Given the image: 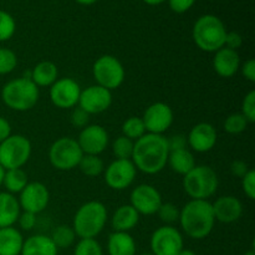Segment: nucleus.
Masks as SVG:
<instances>
[{
	"label": "nucleus",
	"instance_id": "nucleus-3",
	"mask_svg": "<svg viewBox=\"0 0 255 255\" xmlns=\"http://www.w3.org/2000/svg\"><path fill=\"white\" fill-rule=\"evenodd\" d=\"M109 219L106 206L99 201H89L76 211L72 229L80 239H96Z\"/></svg>",
	"mask_w": 255,
	"mask_h": 255
},
{
	"label": "nucleus",
	"instance_id": "nucleus-22",
	"mask_svg": "<svg viewBox=\"0 0 255 255\" xmlns=\"http://www.w3.org/2000/svg\"><path fill=\"white\" fill-rule=\"evenodd\" d=\"M59 249L51 238L44 234H35L24 239L20 255H57Z\"/></svg>",
	"mask_w": 255,
	"mask_h": 255
},
{
	"label": "nucleus",
	"instance_id": "nucleus-4",
	"mask_svg": "<svg viewBox=\"0 0 255 255\" xmlns=\"http://www.w3.org/2000/svg\"><path fill=\"white\" fill-rule=\"evenodd\" d=\"M39 97L40 89L29 77L11 80L1 89L2 102L12 111L25 112L34 109Z\"/></svg>",
	"mask_w": 255,
	"mask_h": 255
},
{
	"label": "nucleus",
	"instance_id": "nucleus-28",
	"mask_svg": "<svg viewBox=\"0 0 255 255\" xmlns=\"http://www.w3.org/2000/svg\"><path fill=\"white\" fill-rule=\"evenodd\" d=\"M29 183L26 172L22 168L6 169L2 179V186L5 187L7 193L19 194Z\"/></svg>",
	"mask_w": 255,
	"mask_h": 255
},
{
	"label": "nucleus",
	"instance_id": "nucleus-8",
	"mask_svg": "<svg viewBox=\"0 0 255 255\" xmlns=\"http://www.w3.org/2000/svg\"><path fill=\"white\" fill-rule=\"evenodd\" d=\"M82 153L79 143L72 137H60L50 146L49 161L57 171H71L79 166Z\"/></svg>",
	"mask_w": 255,
	"mask_h": 255
},
{
	"label": "nucleus",
	"instance_id": "nucleus-26",
	"mask_svg": "<svg viewBox=\"0 0 255 255\" xmlns=\"http://www.w3.org/2000/svg\"><path fill=\"white\" fill-rule=\"evenodd\" d=\"M24 237L14 227L0 228V255H20Z\"/></svg>",
	"mask_w": 255,
	"mask_h": 255
},
{
	"label": "nucleus",
	"instance_id": "nucleus-34",
	"mask_svg": "<svg viewBox=\"0 0 255 255\" xmlns=\"http://www.w3.org/2000/svg\"><path fill=\"white\" fill-rule=\"evenodd\" d=\"M74 255H104V249L96 239H80L75 246Z\"/></svg>",
	"mask_w": 255,
	"mask_h": 255
},
{
	"label": "nucleus",
	"instance_id": "nucleus-46",
	"mask_svg": "<svg viewBox=\"0 0 255 255\" xmlns=\"http://www.w3.org/2000/svg\"><path fill=\"white\" fill-rule=\"evenodd\" d=\"M242 75L246 77V80H248L249 82H255V60L249 59L244 62L243 65H241Z\"/></svg>",
	"mask_w": 255,
	"mask_h": 255
},
{
	"label": "nucleus",
	"instance_id": "nucleus-25",
	"mask_svg": "<svg viewBox=\"0 0 255 255\" xmlns=\"http://www.w3.org/2000/svg\"><path fill=\"white\" fill-rule=\"evenodd\" d=\"M29 79L37 87H50L59 79V70L52 61H41L32 67Z\"/></svg>",
	"mask_w": 255,
	"mask_h": 255
},
{
	"label": "nucleus",
	"instance_id": "nucleus-40",
	"mask_svg": "<svg viewBox=\"0 0 255 255\" xmlns=\"http://www.w3.org/2000/svg\"><path fill=\"white\" fill-rule=\"evenodd\" d=\"M242 188L249 199H255V171L249 169L248 173L242 178Z\"/></svg>",
	"mask_w": 255,
	"mask_h": 255
},
{
	"label": "nucleus",
	"instance_id": "nucleus-27",
	"mask_svg": "<svg viewBox=\"0 0 255 255\" xmlns=\"http://www.w3.org/2000/svg\"><path fill=\"white\" fill-rule=\"evenodd\" d=\"M167 164L171 167L172 171L181 174V176H186L188 172H191L197 166L194 154L188 148L169 151Z\"/></svg>",
	"mask_w": 255,
	"mask_h": 255
},
{
	"label": "nucleus",
	"instance_id": "nucleus-47",
	"mask_svg": "<svg viewBox=\"0 0 255 255\" xmlns=\"http://www.w3.org/2000/svg\"><path fill=\"white\" fill-rule=\"evenodd\" d=\"M10 134H11V126H10L9 121L2 116H0V143L4 139H6Z\"/></svg>",
	"mask_w": 255,
	"mask_h": 255
},
{
	"label": "nucleus",
	"instance_id": "nucleus-11",
	"mask_svg": "<svg viewBox=\"0 0 255 255\" xmlns=\"http://www.w3.org/2000/svg\"><path fill=\"white\" fill-rule=\"evenodd\" d=\"M136 174L137 169L131 159H115L104 171L105 182L114 191H125L131 187Z\"/></svg>",
	"mask_w": 255,
	"mask_h": 255
},
{
	"label": "nucleus",
	"instance_id": "nucleus-30",
	"mask_svg": "<svg viewBox=\"0 0 255 255\" xmlns=\"http://www.w3.org/2000/svg\"><path fill=\"white\" fill-rule=\"evenodd\" d=\"M77 167L85 176L91 177V178L99 177L105 171V163L102 158L94 154H84Z\"/></svg>",
	"mask_w": 255,
	"mask_h": 255
},
{
	"label": "nucleus",
	"instance_id": "nucleus-15",
	"mask_svg": "<svg viewBox=\"0 0 255 255\" xmlns=\"http://www.w3.org/2000/svg\"><path fill=\"white\" fill-rule=\"evenodd\" d=\"M173 120V110L164 102H154L149 105L142 116L147 133L154 134H163L172 126Z\"/></svg>",
	"mask_w": 255,
	"mask_h": 255
},
{
	"label": "nucleus",
	"instance_id": "nucleus-38",
	"mask_svg": "<svg viewBox=\"0 0 255 255\" xmlns=\"http://www.w3.org/2000/svg\"><path fill=\"white\" fill-rule=\"evenodd\" d=\"M242 115L248 120L249 124L255 122V91L252 90L244 96L242 102Z\"/></svg>",
	"mask_w": 255,
	"mask_h": 255
},
{
	"label": "nucleus",
	"instance_id": "nucleus-16",
	"mask_svg": "<svg viewBox=\"0 0 255 255\" xmlns=\"http://www.w3.org/2000/svg\"><path fill=\"white\" fill-rule=\"evenodd\" d=\"M84 154L100 156L109 147L110 136L101 125H87L76 138Z\"/></svg>",
	"mask_w": 255,
	"mask_h": 255
},
{
	"label": "nucleus",
	"instance_id": "nucleus-10",
	"mask_svg": "<svg viewBox=\"0 0 255 255\" xmlns=\"http://www.w3.org/2000/svg\"><path fill=\"white\" fill-rule=\"evenodd\" d=\"M149 247L154 255H178L184 248L183 236L174 227L162 226L152 233Z\"/></svg>",
	"mask_w": 255,
	"mask_h": 255
},
{
	"label": "nucleus",
	"instance_id": "nucleus-2",
	"mask_svg": "<svg viewBox=\"0 0 255 255\" xmlns=\"http://www.w3.org/2000/svg\"><path fill=\"white\" fill-rule=\"evenodd\" d=\"M179 224L187 237L192 239L207 238L213 232L214 218L212 203L201 199H191L179 213Z\"/></svg>",
	"mask_w": 255,
	"mask_h": 255
},
{
	"label": "nucleus",
	"instance_id": "nucleus-42",
	"mask_svg": "<svg viewBox=\"0 0 255 255\" xmlns=\"http://www.w3.org/2000/svg\"><path fill=\"white\" fill-rule=\"evenodd\" d=\"M168 2L172 11L177 12V14H183L193 6L196 0H168Z\"/></svg>",
	"mask_w": 255,
	"mask_h": 255
},
{
	"label": "nucleus",
	"instance_id": "nucleus-32",
	"mask_svg": "<svg viewBox=\"0 0 255 255\" xmlns=\"http://www.w3.org/2000/svg\"><path fill=\"white\" fill-rule=\"evenodd\" d=\"M134 142L125 136L117 137L112 143V152L116 159H131L133 154Z\"/></svg>",
	"mask_w": 255,
	"mask_h": 255
},
{
	"label": "nucleus",
	"instance_id": "nucleus-13",
	"mask_svg": "<svg viewBox=\"0 0 255 255\" xmlns=\"http://www.w3.org/2000/svg\"><path fill=\"white\" fill-rule=\"evenodd\" d=\"M17 201L22 212H29L37 216L49 206L50 192L41 182H30L19 193Z\"/></svg>",
	"mask_w": 255,
	"mask_h": 255
},
{
	"label": "nucleus",
	"instance_id": "nucleus-29",
	"mask_svg": "<svg viewBox=\"0 0 255 255\" xmlns=\"http://www.w3.org/2000/svg\"><path fill=\"white\" fill-rule=\"evenodd\" d=\"M50 238L54 242L57 249H66L74 246L75 241H76V234H75L72 227L61 224V226H57L52 231Z\"/></svg>",
	"mask_w": 255,
	"mask_h": 255
},
{
	"label": "nucleus",
	"instance_id": "nucleus-35",
	"mask_svg": "<svg viewBox=\"0 0 255 255\" xmlns=\"http://www.w3.org/2000/svg\"><path fill=\"white\" fill-rule=\"evenodd\" d=\"M16 30L15 20L9 12L0 10V42L11 39Z\"/></svg>",
	"mask_w": 255,
	"mask_h": 255
},
{
	"label": "nucleus",
	"instance_id": "nucleus-6",
	"mask_svg": "<svg viewBox=\"0 0 255 255\" xmlns=\"http://www.w3.org/2000/svg\"><path fill=\"white\" fill-rule=\"evenodd\" d=\"M219 186L218 174L212 167L201 164L183 176V189L191 199L208 201Z\"/></svg>",
	"mask_w": 255,
	"mask_h": 255
},
{
	"label": "nucleus",
	"instance_id": "nucleus-23",
	"mask_svg": "<svg viewBox=\"0 0 255 255\" xmlns=\"http://www.w3.org/2000/svg\"><path fill=\"white\" fill-rule=\"evenodd\" d=\"M21 208L16 197L7 192H0V228L14 227Z\"/></svg>",
	"mask_w": 255,
	"mask_h": 255
},
{
	"label": "nucleus",
	"instance_id": "nucleus-43",
	"mask_svg": "<svg viewBox=\"0 0 255 255\" xmlns=\"http://www.w3.org/2000/svg\"><path fill=\"white\" fill-rule=\"evenodd\" d=\"M243 45V37L241 36V34L236 31L227 32L226 36V42H224V46L228 47L231 50H238L239 47H242Z\"/></svg>",
	"mask_w": 255,
	"mask_h": 255
},
{
	"label": "nucleus",
	"instance_id": "nucleus-12",
	"mask_svg": "<svg viewBox=\"0 0 255 255\" xmlns=\"http://www.w3.org/2000/svg\"><path fill=\"white\" fill-rule=\"evenodd\" d=\"M81 87L79 82L75 81L71 77H61L57 79L54 84L50 86L49 96L50 101L57 109L67 110L74 109L79 105Z\"/></svg>",
	"mask_w": 255,
	"mask_h": 255
},
{
	"label": "nucleus",
	"instance_id": "nucleus-21",
	"mask_svg": "<svg viewBox=\"0 0 255 255\" xmlns=\"http://www.w3.org/2000/svg\"><path fill=\"white\" fill-rule=\"evenodd\" d=\"M139 222V214L131 204L120 206L111 217V226L114 232L129 233Z\"/></svg>",
	"mask_w": 255,
	"mask_h": 255
},
{
	"label": "nucleus",
	"instance_id": "nucleus-18",
	"mask_svg": "<svg viewBox=\"0 0 255 255\" xmlns=\"http://www.w3.org/2000/svg\"><path fill=\"white\" fill-rule=\"evenodd\" d=\"M218 134L213 125L208 122H201L193 126L187 136V143L192 151L198 153H206L212 151L217 144Z\"/></svg>",
	"mask_w": 255,
	"mask_h": 255
},
{
	"label": "nucleus",
	"instance_id": "nucleus-9",
	"mask_svg": "<svg viewBox=\"0 0 255 255\" xmlns=\"http://www.w3.org/2000/svg\"><path fill=\"white\" fill-rule=\"evenodd\" d=\"M92 75L96 85L112 91L124 84L126 71L122 62L116 56L102 55L94 62Z\"/></svg>",
	"mask_w": 255,
	"mask_h": 255
},
{
	"label": "nucleus",
	"instance_id": "nucleus-48",
	"mask_svg": "<svg viewBox=\"0 0 255 255\" xmlns=\"http://www.w3.org/2000/svg\"><path fill=\"white\" fill-rule=\"evenodd\" d=\"M178 255H197L196 253H194L192 249H187V248H183L182 249L181 252H179Z\"/></svg>",
	"mask_w": 255,
	"mask_h": 255
},
{
	"label": "nucleus",
	"instance_id": "nucleus-20",
	"mask_svg": "<svg viewBox=\"0 0 255 255\" xmlns=\"http://www.w3.org/2000/svg\"><path fill=\"white\" fill-rule=\"evenodd\" d=\"M213 69L221 77L229 79L233 77L241 69V56L238 51L228 47H222L214 52Z\"/></svg>",
	"mask_w": 255,
	"mask_h": 255
},
{
	"label": "nucleus",
	"instance_id": "nucleus-50",
	"mask_svg": "<svg viewBox=\"0 0 255 255\" xmlns=\"http://www.w3.org/2000/svg\"><path fill=\"white\" fill-rule=\"evenodd\" d=\"M76 1L81 5H91V4H95L97 0H76Z\"/></svg>",
	"mask_w": 255,
	"mask_h": 255
},
{
	"label": "nucleus",
	"instance_id": "nucleus-7",
	"mask_svg": "<svg viewBox=\"0 0 255 255\" xmlns=\"http://www.w3.org/2000/svg\"><path fill=\"white\" fill-rule=\"evenodd\" d=\"M31 142L22 134H10L0 143V166L6 169L22 168L31 156Z\"/></svg>",
	"mask_w": 255,
	"mask_h": 255
},
{
	"label": "nucleus",
	"instance_id": "nucleus-1",
	"mask_svg": "<svg viewBox=\"0 0 255 255\" xmlns=\"http://www.w3.org/2000/svg\"><path fill=\"white\" fill-rule=\"evenodd\" d=\"M168 154L167 137L163 134L146 133L134 141L131 161L137 171L146 174H157L166 168Z\"/></svg>",
	"mask_w": 255,
	"mask_h": 255
},
{
	"label": "nucleus",
	"instance_id": "nucleus-33",
	"mask_svg": "<svg viewBox=\"0 0 255 255\" xmlns=\"http://www.w3.org/2000/svg\"><path fill=\"white\" fill-rule=\"evenodd\" d=\"M249 122L241 112H236V114L229 115L224 121V131L229 134H239L244 132L248 127Z\"/></svg>",
	"mask_w": 255,
	"mask_h": 255
},
{
	"label": "nucleus",
	"instance_id": "nucleus-53",
	"mask_svg": "<svg viewBox=\"0 0 255 255\" xmlns=\"http://www.w3.org/2000/svg\"><path fill=\"white\" fill-rule=\"evenodd\" d=\"M138 255H154V254H152L151 252H147V253H142V254H138Z\"/></svg>",
	"mask_w": 255,
	"mask_h": 255
},
{
	"label": "nucleus",
	"instance_id": "nucleus-45",
	"mask_svg": "<svg viewBox=\"0 0 255 255\" xmlns=\"http://www.w3.org/2000/svg\"><path fill=\"white\" fill-rule=\"evenodd\" d=\"M249 169L251 168L248 167V164H247L244 161H242V159H236V161L232 162L231 164L232 174H233L234 177H238V178L241 179L248 173Z\"/></svg>",
	"mask_w": 255,
	"mask_h": 255
},
{
	"label": "nucleus",
	"instance_id": "nucleus-39",
	"mask_svg": "<svg viewBox=\"0 0 255 255\" xmlns=\"http://www.w3.org/2000/svg\"><path fill=\"white\" fill-rule=\"evenodd\" d=\"M70 120H71L72 126L82 129L84 127H86L87 125H89L90 115L87 114L86 111H84L81 107L76 106V107H74V109H72L71 117H70Z\"/></svg>",
	"mask_w": 255,
	"mask_h": 255
},
{
	"label": "nucleus",
	"instance_id": "nucleus-36",
	"mask_svg": "<svg viewBox=\"0 0 255 255\" xmlns=\"http://www.w3.org/2000/svg\"><path fill=\"white\" fill-rule=\"evenodd\" d=\"M17 66V56L12 50L0 47V75H7Z\"/></svg>",
	"mask_w": 255,
	"mask_h": 255
},
{
	"label": "nucleus",
	"instance_id": "nucleus-52",
	"mask_svg": "<svg viewBox=\"0 0 255 255\" xmlns=\"http://www.w3.org/2000/svg\"><path fill=\"white\" fill-rule=\"evenodd\" d=\"M243 255H255V252H254V249H251V251L246 252V253H244Z\"/></svg>",
	"mask_w": 255,
	"mask_h": 255
},
{
	"label": "nucleus",
	"instance_id": "nucleus-17",
	"mask_svg": "<svg viewBox=\"0 0 255 255\" xmlns=\"http://www.w3.org/2000/svg\"><path fill=\"white\" fill-rule=\"evenodd\" d=\"M112 105V92L99 85H92L81 90L79 105L84 111L91 115H99L107 111Z\"/></svg>",
	"mask_w": 255,
	"mask_h": 255
},
{
	"label": "nucleus",
	"instance_id": "nucleus-19",
	"mask_svg": "<svg viewBox=\"0 0 255 255\" xmlns=\"http://www.w3.org/2000/svg\"><path fill=\"white\" fill-rule=\"evenodd\" d=\"M216 222L221 223H234L239 221L243 214V204L234 196H222L212 203Z\"/></svg>",
	"mask_w": 255,
	"mask_h": 255
},
{
	"label": "nucleus",
	"instance_id": "nucleus-24",
	"mask_svg": "<svg viewBox=\"0 0 255 255\" xmlns=\"http://www.w3.org/2000/svg\"><path fill=\"white\" fill-rule=\"evenodd\" d=\"M137 246L129 233L114 232L107 239V253L109 255H136Z\"/></svg>",
	"mask_w": 255,
	"mask_h": 255
},
{
	"label": "nucleus",
	"instance_id": "nucleus-31",
	"mask_svg": "<svg viewBox=\"0 0 255 255\" xmlns=\"http://www.w3.org/2000/svg\"><path fill=\"white\" fill-rule=\"evenodd\" d=\"M122 136L127 137V138L132 139V141H137L138 138H141L142 136L147 133L146 127H144L143 121H142V117L132 116L128 117L126 121L122 124Z\"/></svg>",
	"mask_w": 255,
	"mask_h": 255
},
{
	"label": "nucleus",
	"instance_id": "nucleus-14",
	"mask_svg": "<svg viewBox=\"0 0 255 255\" xmlns=\"http://www.w3.org/2000/svg\"><path fill=\"white\" fill-rule=\"evenodd\" d=\"M131 206L138 212L139 216H153L163 203L158 189L152 184H138L134 187L129 196Z\"/></svg>",
	"mask_w": 255,
	"mask_h": 255
},
{
	"label": "nucleus",
	"instance_id": "nucleus-41",
	"mask_svg": "<svg viewBox=\"0 0 255 255\" xmlns=\"http://www.w3.org/2000/svg\"><path fill=\"white\" fill-rule=\"evenodd\" d=\"M16 223L19 224V227L22 231H31L36 226V214L29 213V212H22V213H20Z\"/></svg>",
	"mask_w": 255,
	"mask_h": 255
},
{
	"label": "nucleus",
	"instance_id": "nucleus-37",
	"mask_svg": "<svg viewBox=\"0 0 255 255\" xmlns=\"http://www.w3.org/2000/svg\"><path fill=\"white\" fill-rule=\"evenodd\" d=\"M179 213H181V209L176 204L168 202V203H162L156 214H158L159 219L166 223V226H171L179 221Z\"/></svg>",
	"mask_w": 255,
	"mask_h": 255
},
{
	"label": "nucleus",
	"instance_id": "nucleus-49",
	"mask_svg": "<svg viewBox=\"0 0 255 255\" xmlns=\"http://www.w3.org/2000/svg\"><path fill=\"white\" fill-rule=\"evenodd\" d=\"M143 1L148 5H159L163 1H166V0H143Z\"/></svg>",
	"mask_w": 255,
	"mask_h": 255
},
{
	"label": "nucleus",
	"instance_id": "nucleus-44",
	"mask_svg": "<svg viewBox=\"0 0 255 255\" xmlns=\"http://www.w3.org/2000/svg\"><path fill=\"white\" fill-rule=\"evenodd\" d=\"M168 142L169 151H176V149H183L187 148L188 143H187V136L184 134H174V136L167 138Z\"/></svg>",
	"mask_w": 255,
	"mask_h": 255
},
{
	"label": "nucleus",
	"instance_id": "nucleus-5",
	"mask_svg": "<svg viewBox=\"0 0 255 255\" xmlns=\"http://www.w3.org/2000/svg\"><path fill=\"white\" fill-rule=\"evenodd\" d=\"M227 32L226 25L219 17L207 14L194 22L192 36L202 51L216 52L224 47Z\"/></svg>",
	"mask_w": 255,
	"mask_h": 255
},
{
	"label": "nucleus",
	"instance_id": "nucleus-51",
	"mask_svg": "<svg viewBox=\"0 0 255 255\" xmlns=\"http://www.w3.org/2000/svg\"><path fill=\"white\" fill-rule=\"evenodd\" d=\"M4 174H5V169L0 166V186H2V179H4Z\"/></svg>",
	"mask_w": 255,
	"mask_h": 255
}]
</instances>
